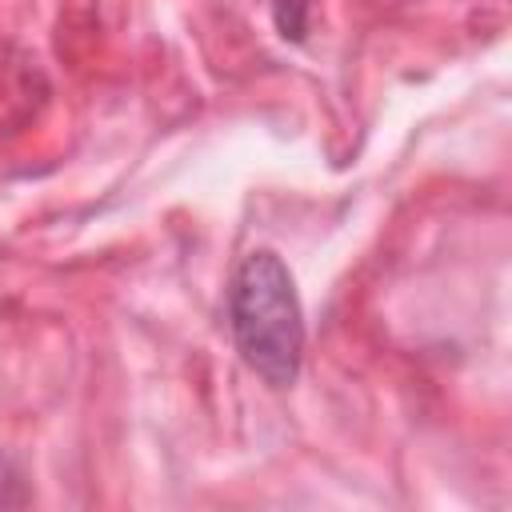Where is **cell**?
I'll list each match as a JSON object with an SVG mask.
<instances>
[{
	"instance_id": "3957f363",
	"label": "cell",
	"mask_w": 512,
	"mask_h": 512,
	"mask_svg": "<svg viewBox=\"0 0 512 512\" xmlns=\"http://www.w3.org/2000/svg\"><path fill=\"white\" fill-rule=\"evenodd\" d=\"M304 0H276V28H280V36H292V40H300L304 36Z\"/></svg>"
},
{
	"instance_id": "6da1fadb",
	"label": "cell",
	"mask_w": 512,
	"mask_h": 512,
	"mask_svg": "<svg viewBox=\"0 0 512 512\" xmlns=\"http://www.w3.org/2000/svg\"><path fill=\"white\" fill-rule=\"evenodd\" d=\"M228 328L244 364L272 388H288L304 360V308L296 280L272 248L240 260L228 284Z\"/></svg>"
},
{
	"instance_id": "7a4b0ae2",
	"label": "cell",
	"mask_w": 512,
	"mask_h": 512,
	"mask_svg": "<svg viewBox=\"0 0 512 512\" xmlns=\"http://www.w3.org/2000/svg\"><path fill=\"white\" fill-rule=\"evenodd\" d=\"M20 504H28L24 480H20V472L8 464V456L0 452V508H20Z\"/></svg>"
}]
</instances>
